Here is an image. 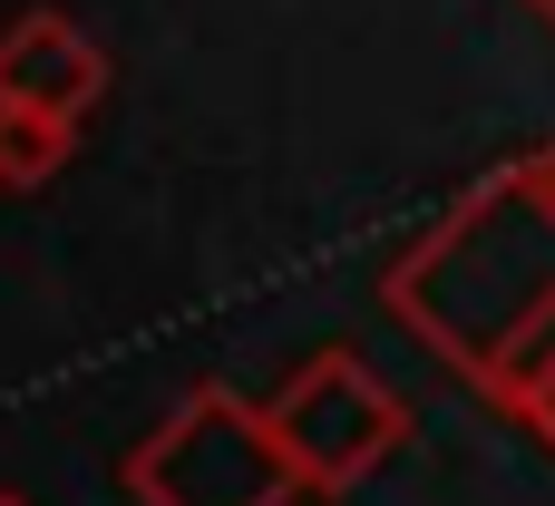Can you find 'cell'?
Segmentation results:
<instances>
[{
    "label": "cell",
    "instance_id": "obj_5",
    "mask_svg": "<svg viewBox=\"0 0 555 506\" xmlns=\"http://www.w3.org/2000/svg\"><path fill=\"white\" fill-rule=\"evenodd\" d=\"M537 10H546V20H555V0H537Z\"/></svg>",
    "mask_w": 555,
    "mask_h": 506
},
{
    "label": "cell",
    "instance_id": "obj_1",
    "mask_svg": "<svg viewBox=\"0 0 555 506\" xmlns=\"http://www.w3.org/2000/svg\"><path fill=\"white\" fill-rule=\"evenodd\" d=\"M273 429V449L302 468V478H322V488H341L351 468H371L390 439H400V400L361 371V361H312L293 390H283V410L263 419Z\"/></svg>",
    "mask_w": 555,
    "mask_h": 506
},
{
    "label": "cell",
    "instance_id": "obj_4",
    "mask_svg": "<svg viewBox=\"0 0 555 506\" xmlns=\"http://www.w3.org/2000/svg\"><path fill=\"white\" fill-rule=\"evenodd\" d=\"M517 176H527V185H537V195H546V205H555V146H537V156H527Z\"/></svg>",
    "mask_w": 555,
    "mask_h": 506
},
{
    "label": "cell",
    "instance_id": "obj_2",
    "mask_svg": "<svg viewBox=\"0 0 555 506\" xmlns=\"http://www.w3.org/2000/svg\"><path fill=\"white\" fill-rule=\"evenodd\" d=\"M98 98H107V49L68 10H20L0 39V107H39V117L78 127Z\"/></svg>",
    "mask_w": 555,
    "mask_h": 506
},
{
    "label": "cell",
    "instance_id": "obj_3",
    "mask_svg": "<svg viewBox=\"0 0 555 506\" xmlns=\"http://www.w3.org/2000/svg\"><path fill=\"white\" fill-rule=\"evenodd\" d=\"M68 146H78V127H59V117H39V107H0V185H49V176H68Z\"/></svg>",
    "mask_w": 555,
    "mask_h": 506
}]
</instances>
